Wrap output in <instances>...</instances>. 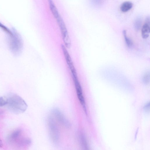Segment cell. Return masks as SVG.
I'll use <instances>...</instances> for the list:
<instances>
[{"label": "cell", "instance_id": "8fae6325", "mask_svg": "<svg viewBox=\"0 0 150 150\" xmlns=\"http://www.w3.org/2000/svg\"><path fill=\"white\" fill-rule=\"evenodd\" d=\"M21 131L20 129H18L14 131L11 135L10 138L12 140H15L17 139L21 135Z\"/></svg>", "mask_w": 150, "mask_h": 150}, {"label": "cell", "instance_id": "7c38bea8", "mask_svg": "<svg viewBox=\"0 0 150 150\" xmlns=\"http://www.w3.org/2000/svg\"><path fill=\"white\" fill-rule=\"evenodd\" d=\"M0 28L8 34L9 36L13 35V34L12 31L0 22Z\"/></svg>", "mask_w": 150, "mask_h": 150}, {"label": "cell", "instance_id": "4fadbf2b", "mask_svg": "<svg viewBox=\"0 0 150 150\" xmlns=\"http://www.w3.org/2000/svg\"><path fill=\"white\" fill-rule=\"evenodd\" d=\"M149 74L147 73L144 75L143 78V81L145 83H147L149 82Z\"/></svg>", "mask_w": 150, "mask_h": 150}, {"label": "cell", "instance_id": "ba28073f", "mask_svg": "<svg viewBox=\"0 0 150 150\" xmlns=\"http://www.w3.org/2000/svg\"><path fill=\"white\" fill-rule=\"evenodd\" d=\"M149 23V17H147L146 18L145 22L143 25L142 29V35L143 38H147L149 36L150 33Z\"/></svg>", "mask_w": 150, "mask_h": 150}, {"label": "cell", "instance_id": "6da1fadb", "mask_svg": "<svg viewBox=\"0 0 150 150\" xmlns=\"http://www.w3.org/2000/svg\"><path fill=\"white\" fill-rule=\"evenodd\" d=\"M7 107L9 110L16 113L24 112L26 110L27 105L20 96L14 93L10 94L6 98Z\"/></svg>", "mask_w": 150, "mask_h": 150}, {"label": "cell", "instance_id": "9a60e30c", "mask_svg": "<svg viewBox=\"0 0 150 150\" xmlns=\"http://www.w3.org/2000/svg\"><path fill=\"white\" fill-rule=\"evenodd\" d=\"M135 23V28L137 29H139L140 27V21H139L138 20Z\"/></svg>", "mask_w": 150, "mask_h": 150}, {"label": "cell", "instance_id": "30bf717a", "mask_svg": "<svg viewBox=\"0 0 150 150\" xmlns=\"http://www.w3.org/2000/svg\"><path fill=\"white\" fill-rule=\"evenodd\" d=\"M123 34L125 38V42L127 46L130 47L132 45V42L131 40L127 37L126 35V32L125 30L123 31Z\"/></svg>", "mask_w": 150, "mask_h": 150}, {"label": "cell", "instance_id": "2e32d148", "mask_svg": "<svg viewBox=\"0 0 150 150\" xmlns=\"http://www.w3.org/2000/svg\"><path fill=\"white\" fill-rule=\"evenodd\" d=\"M3 146V142L0 139V147H2Z\"/></svg>", "mask_w": 150, "mask_h": 150}, {"label": "cell", "instance_id": "5b68a950", "mask_svg": "<svg viewBox=\"0 0 150 150\" xmlns=\"http://www.w3.org/2000/svg\"><path fill=\"white\" fill-rule=\"evenodd\" d=\"M61 48L62 50L66 61L70 70L72 76H77L76 69L72 61L71 57L65 46L62 44Z\"/></svg>", "mask_w": 150, "mask_h": 150}, {"label": "cell", "instance_id": "8992f818", "mask_svg": "<svg viewBox=\"0 0 150 150\" xmlns=\"http://www.w3.org/2000/svg\"><path fill=\"white\" fill-rule=\"evenodd\" d=\"M78 98L81 104L86 112V108L84 98L83 94L81 85L78 77L72 78Z\"/></svg>", "mask_w": 150, "mask_h": 150}, {"label": "cell", "instance_id": "9c48e42d", "mask_svg": "<svg viewBox=\"0 0 150 150\" xmlns=\"http://www.w3.org/2000/svg\"><path fill=\"white\" fill-rule=\"evenodd\" d=\"M132 3L130 1H126L123 3L120 7V9L123 12H126L130 10L133 7Z\"/></svg>", "mask_w": 150, "mask_h": 150}, {"label": "cell", "instance_id": "5bb4252c", "mask_svg": "<svg viewBox=\"0 0 150 150\" xmlns=\"http://www.w3.org/2000/svg\"><path fill=\"white\" fill-rule=\"evenodd\" d=\"M7 104V100L6 98H4L3 97H0V106H3Z\"/></svg>", "mask_w": 150, "mask_h": 150}, {"label": "cell", "instance_id": "7a4b0ae2", "mask_svg": "<svg viewBox=\"0 0 150 150\" xmlns=\"http://www.w3.org/2000/svg\"><path fill=\"white\" fill-rule=\"evenodd\" d=\"M13 35L9 36V46L10 50L14 54L17 55L20 53L22 50L23 43L22 38L16 30L12 29Z\"/></svg>", "mask_w": 150, "mask_h": 150}, {"label": "cell", "instance_id": "3957f363", "mask_svg": "<svg viewBox=\"0 0 150 150\" xmlns=\"http://www.w3.org/2000/svg\"><path fill=\"white\" fill-rule=\"evenodd\" d=\"M47 124L51 139L54 143L57 144L59 141L60 133L58 127L53 117L50 116L48 117Z\"/></svg>", "mask_w": 150, "mask_h": 150}, {"label": "cell", "instance_id": "52a82bcc", "mask_svg": "<svg viewBox=\"0 0 150 150\" xmlns=\"http://www.w3.org/2000/svg\"><path fill=\"white\" fill-rule=\"evenodd\" d=\"M52 113L54 117L62 125L67 128L70 127V122L59 110L54 109L52 110Z\"/></svg>", "mask_w": 150, "mask_h": 150}, {"label": "cell", "instance_id": "277c9868", "mask_svg": "<svg viewBox=\"0 0 150 150\" xmlns=\"http://www.w3.org/2000/svg\"><path fill=\"white\" fill-rule=\"evenodd\" d=\"M59 28L63 41L65 47H71V41L65 23L61 16L55 19Z\"/></svg>", "mask_w": 150, "mask_h": 150}]
</instances>
